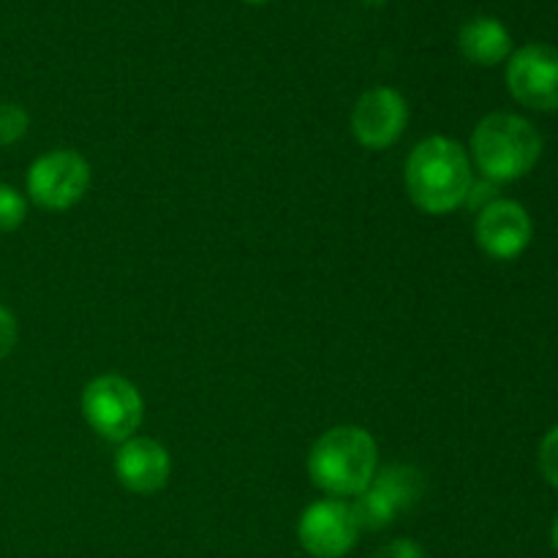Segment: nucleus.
Returning <instances> with one entry per match:
<instances>
[{
	"label": "nucleus",
	"mask_w": 558,
	"mask_h": 558,
	"mask_svg": "<svg viewBox=\"0 0 558 558\" xmlns=\"http://www.w3.org/2000/svg\"><path fill=\"white\" fill-rule=\"evenodd\" d=\"M409 123V104L396 87H371L357 98L352 112L354 140L368 150L396 145Z\"/></svg>",
	"instance_id": "nucleus-9"
},
{
	"label": "nucleus",
	"mask_w": 558,
	"mask_h": 558,
	"mask_svg": "<svg viewBox=\"0 0 558 558\" xmlns=\"http://www.w3.org/2000/svg\"><path fill=\"white\" fill-rule=\"evenodd\" d=\"M379 469V447L360 425H338L308 452L311 483L332 499H357Z\"/></svg>",
	"instance_id": "nucleus-2"
},
{
	"label": "nucleus",
	"mask_w": 558,
	"mask_h": 558,
	"mask_svg": "<svg viewBox=\"0 0 558 558\" xmlns=\"http://www.w3.org/2000/svg\"><path fill=\"white\" fill-rule=\"evenodd\" d=\"M407 191L420 210L445 216L469 202L474 174L469 153L450 136H428L407 158Z\"/></svg>",
	"instance_id": "nucleus-1"
},
{
	"label": "nucleus",
	"mask_w": 558,
	"mask_h": 558,
	"mask_svg": "<svg viewBox=\"0 0 558 558\" xmlns=\"http://www.w3.org/2000/svg\"><path fill=\"white\" fill-rule=\"evenodd\" d=\"M82 414L87 425L107 441H129L145 420V401L134 381L118 374H104L82 390Z\"/></svg>",
	"instance_id": "nucleus-4"
},
{
	"label": "nucleus",
	"mask_w": 558,
	"mask_h": 558,
	"mask_svg": "<svg viewBox=\"0 0 558 558\" xmlns=\"http://www.w3.org/2000/svg\"><path fill=\"white\" fill-rule=\"evenodd\" d=\"M425 494V477L417 466L409 463H390L385 469H376L368 488L354 499V515L360 529L379 532L392 526L403 512L412 510Z\"/></svg>",
	"instance_id": "nucleus-5"
},
{
	"label": "nucleus",
	"mask_w": 558,
	"mask_h": 558,
	"mask_svg": "<svg viewBox=\"0 0 558 558\" xmlns=\"http://www.w3.org/2000/svg\"><path fill=\"white\" fill-rule=\"evenodd\" d=\"M374 558H425V550L414 539H392L376 550Z\"/></svg>",
	"instance_id": "nucleus-17"
},
{
	"label": "nucleus",
	"mask_w": 558,
	"mask_h": 558,
	"mask_svg": "<svg viewBox=\"0 0 558 558\" xmlns=\"http://www.w3.org/2000/svg\"><path fill=\"white\" fill-rule=\"evenodd\" d=\"M245 3H267V0H245Z\"/></svg>",
	"instance_id": "nucleus-19"
},
{
	"label": "nucleus",
	"mask_w": 558,
	"mask_h": 558,
	"mask_svg": "<svg viewBox=\"0 0 558 558\" xmlns=\"http://www.w3.org/2000/svg\"><path fill=\"white\" fill-rule=\"evenodd\" d=\"M550 543H554V548H556V554H558V515H556V521H554V529H550Z\"/></svg>",
	"instance_id": "nucleus-18"
},
{
	"label": "nucleus",
	"mask_w": 558,
	"mask_h": 558,
	"mask_svg": "<svg viewBox=\"0 0 558 558\" xmlns=\"http://www.w3.org/2000/svg\"><path fill=\"white\" fill-rule=\"evenodd\" d=\"M354 507L343 499H322L305 507L298 523V539L314 558H343L360 539Z\"/></svg>",
	"instance_id": "nucleus-7"
},
{
	"label": "nucleus",
	"mask_w": 558,
	"mask_h": 558,
	"mask_svg": "<svg viewBox=\"0 0 558 558\" xmlns=\"http://www.w3.org/2000/svg\"><path fill=\"white\" fill-rule=\"evenodd\" d=\"M90 189V163L76 150H52L27 169V194L44 210H69Z\"/></svg>",
	"instance_id": "nucleus-6"
},
{
	"label": "nucleus",
	"mask_w": 558,
	"mask_h": 558,
	"mask_svg": "<svg viewBox=\"0 0 558 558\" xmlns=\"http://www.w3.org/2000/svg\"><path fill=\"white\" fill-rule=\"evenodd\" d=\"M16 341H20V325H16V316L11 314L5 305H0V363L14 352Z\"/></svg>",
	"instance_id": "nucleus-16"
},
{
	"label": "nucleus",
	"mask_w": 558,
	"mask_h": 558,
	"mask_svg": "<svg viewBox=\"0 0 558 558\" xmlns=\"http://www.w3.org/2000/svg\"><path fill=\"white\" fill-rule=\"evenodd\" d=\"M27 218V202L11 185L0 183V232H14L25 223Z\"/></svg>",
	"instance_id": "nucleus-14"
},
{
	"label": "nucleus",
	"mask_w": 558,
	"mask_h": 558,
	"mask_svg": "<svg viewBox=\"0 0 558 558\" xmlns=\"http://www.w3.org/2000/svg\"><path fill=\"white\" fill-rule=\"evenodd\" d=\"M463 58L474 65H499L512 54V36L496 16H474L458 33Z\"/></svg>",
	"instance_id": "nucleus-12"
},
{
	"label": "nucleus",
	"mask_w": 558,
	"mask_h": 558,
	"mask_svg": "<svg viewBox=\"0 0 558 558\" xmlns=\"http://www.w3.org/2000/svg\"><path fill=\"white\" fill-rule=\"evenodd\" d=\"M507 87L518 104L537 112H558V47L526 44L510 54Z\"/></svg>",
	"instance_id": "nucleus-8"
},
{
	"label": "nucleus",
	"mask_w": 558,
	"mask_h": 558,
	"mask_svg": "<svg viewBox=\"0 0 558 558\" xmlns=\"http://www.w3.org/2000/svg\"><path fill=\"white\" fill-rule=\"evenodd\" d=\"M537 461H539V472H543L545 483H550L558 490V425L556 428H550L548 434L543 436V441H539Z\"/></svg>",
	"instance_id": "nucleus-15"
},
{
	"label": "nucleus",
	"mask_w": 558,
	"mask_h": 558,
	"mask_svg": "<svg viewBox=\"0 0 558 558\" xmlns=\"http://www.w3.org/2000/svg\"><path fill=\"white\" fill-rule=\"evenodd\" d=\"M472 153L485 178L496 183H512L526 178L537 167L543 156V136L521 114L494 112L480 120L474 129Z\"/></svg>",
	"instance_id": "nucleus-3"
},
{
	"label": "nucleus",
	"mask_w": 558,
	"mask_h": 558,
	"mask_svg": "<svg viewBox=\"0 0 558 558\" xmlns=\"http://www.w3.org/2000/svg\"><path fill=\"white\" fill-rule=\"evenodd\" d=\"M27 129H31V114L22 104L0 101V147H11L25 140Z\"/></svg>",
	"instance_id": "nucleus-13"
},
{
	"label": "nucleus",
	"mask_w": 558,
	"mask_h": 558,
	"mask_svg": "<svg viewBox=\"0 0 558 558\" xmlns=\"http://www.w3.org/2000/svg\"><path fill=\"white\" fill-rule=\"evenodd\" d=\"M534 234L532 216L515 199H494L480 210L474 223L477 245L490 259L510 262L529 248Z\"/></svg>",
	"instance_id": "nucleus-10"
},
{
	"label": "nucleus",
	"mask_w": 558,
	"mask_h": 558,
	"mask_svg": "<svg viewBox=\"0 0 558 558\" xmlns=\"http://www.w3.org/2000/svg\"><path fill=\"white\" fill-rule=\"evenodd\" d=\"M114 474L131 494H158L169 483L172 458L167 447L147 436H131L114 456Z\"/></svg>",
	"instance_id": "nucleus-11"
}]
</instances>
